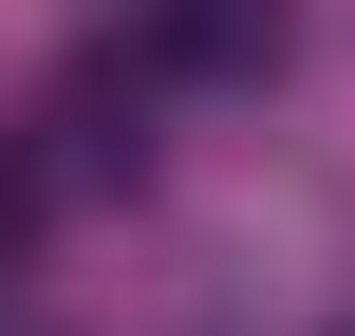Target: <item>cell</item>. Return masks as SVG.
<instances>
[{
    "instance_id": "cell-1",
    "label": "cell",
    "mask_w": 355,
    "mask_h": 336,
    "mask_svg": "<svg viewBox=\"0 0 355 336\" xmlns=\"http://www.w3.org/2000/svg\"><path fill=\"white\" fill-rule=\"evenodd\" d=\"M37 206L56 187H131L150 168V75H112V56H75V75H37V112H19V150H0Z\"/></svg>"
},
{
    "instance_id": "cell-2",
    "label": "cell",
    "mask_w": 355,
    "mask_h": 336,
    "mask_svg": "<svg viewBox=\"0 0 355 336\" xmlns=\"http://www.w3.org/2000/svg\"><path fill=\"white\" fill-rule=\"evenodd\" d=\"M281 37H300V0H150V56L168 75H281Z\"/></svg>"
},
{
    "instance_id": "cell-3",
    "label": "cell",
    "mask_w": 355,
    "mask_h": 336,
    "mask_svg": "<svg viewBox=\"0 0 355 336\" xmlns=\"http://www.w3.org/2000/svg\"><path fill=\"white\" fill-rule=\"evenodd\" d=\"M19 224H37V187H19V168H0V262H19Z\"/></svg>"
}]
</instances>
